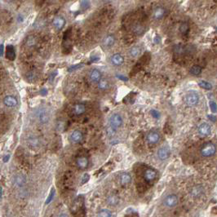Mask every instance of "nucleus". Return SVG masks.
Listing matches in <instances>:
<instances>
[{"mask_svg": "<svg viewBox=\"0 0 217 217\" xmlns=\"http://www.w3.org/2000/svg\"><path fill=\"white\" fill-rule=\"evenodd\" d=\"M185 101L188 106L193 107L197 106L199 102V95L195 91H190L185 96Z\"/></svg>", "mask_w": 217, "mask_h": 217, "instance_id": "nucleus-1", "label": "nucleus"}, {"mask_svg": "<svg viewBox=\"0 0 217 217\" xmlns=\"http://www.w3.org/2000/svg\"><path fill=\"white\" fill-rule=\"evenodd\" d=\"M215 152H216L215 145L211 142H207L201 148V154L202 157H205V158L213 156L215 154Z\"/></svg>", "mask_w": 217, "mask_h": 217, "instance_id": "nucleus-2", "label": "nucleus"}, {"mask_svg": "<svg viewBox=\"0 0 217 217\" xmlns=\"http://www.w3.org/2000/svg\"><path fill=\"white\" fill-rule=\"evenodd\" d=\"M36 117L41 124H46L50 120V113L46 108H39L36 112Z\"/></svg>", "mask_w": 217, "mask_h": 217, "instance_id": "nucleus-3", "label": "nucleus"}, {"mask_svg": "<svg viewBox=\"0 0 217 217\" xmlns=\"http://www.w3.org/2000/svg\"><path fill=\"white\" fill-rule=\"evenodd\" d=\"M122 124V118L120 114H113L110 118V126L116 131Z\"/></svg>", "mask_w": 217, "mask_h": 217, "instance_id": "nucleus-4", "label": "nucleus"}, {"mask_svg": "<svg viewBox=\"0 0 217 217\" xmlns=\"http://www.w3.org/2000/svg\"><path fill=\"white\" fill-rule=\"evenodd\" d=\"M66 24V18L62 16H57L54 17V19L52 21V25L54 29L57 31H61L63 30V28L65 27V25Z\"/></svg>", "mask_w": 217, "mask_h": 217, "instance_id": "nucleus-5", "label": "nucleus"}, {"mask_svg": "<svg viewBox=\"0 0 217 217\" xmlns=\"http://www.w3.org/2000/svg\"><path fill=\"white\" fill-rule=\"evenodd\" d=\"M178 202H179V199L175 194H170L165 198L164 205L169 208H171V207H175L178 204Z\"/></svg>", "mask_w": 217, "mask_h": 217, "instance_id": "nucleus-6", "label": "nucleus"}, {"mask_svg": "<svg viewBox=\"0 0 217 217\" xmlns=\"http://www.w3.org/2000/svg\"><path fill=\"white\" fill-rule=\"evenodd\" d=\"M89 81L92 83H97L102 78V74L98 69H93L88 74Z\"/></svg>", "mask_w": 217, "mask_h": 217, "instance_id": "nucleus-7", "label": "nucleus"}, {"mask_svg": "<svg viewBox=\"0 0 217 217\" xmlns=\"http://www.w3.org/2000/svg\"><path fill=\"white\" fill-rule=\"evenodd\" d=\"M146 139H147L148 143L150 144V145H155V144H157L159 141V140H160V135H159L158 132H157V131H152L148 133Z\"/></svg>", "mask_w": 217, "mask_h": 217, "instance_id": "nucleus-8", "label": "nucleus"}, {"mask_svg": "<svg viewBox=\"0 0 217 217\" xmlns=\"http://www.w3.org/2000/svg\"><path fill=\"white\" fill-rule=\"evenodd\" d=\"M3 104L7 107L9 108H13L16 107L18 104V101H17V99L16 98L15 96H13L12 95H8L6 96L3 98Z\"/></svg>", "mask_w": 217, "mask_h": 217, "instance_id": "nucleus-9", "label": "nucleus"}, {"mask_svg": "<svg viewBox=\"0 0 217 217\" xmlns=\"http://www.w3.org/2000/svg\"><path fill=\"white\" fill-rule=\"evenodd\" d=\"M110 62L113 66H120L124 63V57H122L119 53H116L111 56L110 57Z\"/></svg>", "mask_w": 217, "mask_h": 217, "instance_id": "nucleus-10", "label": "nucleus"}, {"mask_svg": "<svg viewBox=\"0 0 217 217\" xmlns=\"http://www.w3.org/2000/svg\"><path fill=\"white\" fill-rule=\"evenodd\" d=\"M115 41H116L115 37L113 34H109L104 38L102 45H103L105 48H110V47L114 46V43H115Z\"/></svg>", "mask_w": 217, "mask_h": 217, "instance_id": "nucleus-11", "label": "nucleus"}, {"mask_svg": "<svg viewBox=\"0 0 217 217\" xmlns=\"http://www.w3.org/2000/svg\"><path fill=\"white\" fill-rule=\"evenodd\" d=\"M198 133L202 136H207L210 135V133H211V126L208 123L203 122V123H202L200 126H198Z\"/></svg>", "mask_w": 217, "mask_h": 217, "instance_id": "nucleus-12", "label": "nucleus"}, {"mask_svg": "<svg viewBox=\"0 0 217 217\" xmlns=\"http://www.w3.org/2000/svg\"><path fill=\"white\" fill-rule=\"evenodd\" d=\"M82 138H83L82 133L80 131H78V130L74 131L70 135V141L74 144L80 143L82 141Z\"/></svg>", "mask_w": 217, "mask_h": 217, "instance_id": "nucleus-13", "label": "nucleus"}, {"mask_svg": "<svg viewBox=\"0 0 217 217\" xmlns=\"http://www.w3.org/2000/svg\"><path fill=\"white\" fill-rule=\"evenodd\" d=\"M157 176V172L155 170L152 168H148L145 171V174H144V177L146 181H152L154 180Z\"/></svg>", "mask_w": 217, "mask_h": 217, "instance_id": "nucleus-14", "label": "nucleus"}, {"mask_svg": "<svg viewBox=\"0 0 217 217\" xmlns=\"http://www.w3.org/2000/svg\"><path fill=\"white\" fill-rule=\"evenodd\" d=\"M170 155V151L168 148L162 147L158 150V157L160 160H166Z\"/></svg>", "mask_w": 217, "mask_h": 217, "instance_id": "nucleus-15", "label": "nucleus"}, {"mask_svg": "<svg viewBox=\"0 0 217 217\" xmlns=\"http://www.w3.org/2000/svg\"><path fill=\"white\" fill-rule=\"evenodd\" d=\"M166 11L162 7H158L154 11V17L155 20H162L165 16Z\"/></svg>", "mask_w": 217, "mask_h": 217, "instance_id": "nucleus-16", "label": "nucleus"}, {"mask_svg": "<svg viewBox=\"0 0 217 217\" xmlns=\"http://www.w3.org/2000/svg\"><path fill=\"white\" fill-rule=\"evenodd\" d=\"M37 44V38L34 35H29L25 38V46L29 48H34Z\"/></svg>", "mask_w": 217, "mask_h": 217, "instance_id": "nucleus-17", "label": "nucleus"}, {"mask_svg": "<svg viewBox=\"0 0 217 217\" xmlns=\"http://www.w3.org/2000/svg\"><path fill=\"white\" fill-rule=\"evenodd\" d=\"M97 88L99 89L100 91H106V90L110 88V82L107 79L101 78V80L97 82Z\"/></svg>", "mask_w": 217, "mask_h": 217, "instance_id": "nucleus-18", "label": "nucleus"}, {"mask_svg": "<svg viewBox=\"0 0 217 217\" xmlns=\"http://www.w3.org/2000/svg\"><path fill=\"white\" fill-rule=\"evenodd\" d=\"M85 111H86V106L83 104H76L75 106H74V113L75 115H78V116L82 115V114H84Z\"/></svg>", "mask_w": 217, "mask_h": 217, "instance_id": "nucleus-19", "label": "nucleus"}, {"mask_svg": "<svg viewBox=\"0 0 217 217\" xmlns=\"http://www.w3.org/2000/svg\"><path fill=\"white\" fill-rule=\"evenodd\" d=\"M77 165L81 169H85L88 166V159L84 156L79 157L77 159Z\"/></svg>", "mask_w": 217, "mask_h": 217, "instance_id": "nucleus-20", "label": "nucleus"}, {"mask_svg": "<svg viewBox=\"0 0 217 217\" xmlns=\"http://www.w3.org/2000/svg\"><path fill=\"white\" fill-rule=\"evenodd\" d=\"M141 52V49L140 47L133 46L129 50V55H130L131 57H132V58H136V57H138L140 56Z\"/></svg>", "mask_w": 217, "mask_h": 217, "instance_id": "nucleus-21", "label": "nucleus"}, {"mask_svg": "<svg viewBox=\"0 0 217 217\" xmlns=\"http://www.w3.org/2000/svg\"><path fill=\"white\" fill-rule=\"evenodd\" d=\"M131 180V175H129L128 173H122L120 175V182L122 185H127Z\"/></svg>", "mask_w": 217, "mask_h": 217, "instance_id": "nucleus-22", "label": "nucleus"}, {"mask_svg": "<svg viewBox=\"0 0 217 217\" xmlns=\"http://www.w3.org/2000/svg\"><path fill=\"white\" fill-rule=\"evenodd\" d=\"M107 202L110 206H116L119 202V198L117 195H110L108 197Z\"/></svg>", "mask_w": 217, "mask_h": 217, "instance_id": "nucleus-23", "label": "nucleus"}, {"mask_svg": "<svg viewBox=\"0 0 217 217\" xmlns=\"http://www.w3.org/2000/svg\"><path fill=\"white\" fill-rule=\"evenodd\" d=\"M27 143L31 148H37L39 145V140L36 137H31L28 139Z\"/></svg>", "mask_w": 217, "mask_h": 217, "instance_id": "nucleus-24", "label": "nucleus"}, {"mask_svg": "<svg viewBox=\"0 0 217 217\" xmlns=\"http://www.w3.org/2000/svg\"><path fill=\"white\" fill-rule=\"evenodd\" d=\"M112 214L107 209H102L98 212V217H111Z\"/></svg>", "mask_w": 217, "mask_h": 217, "instance_id": "nucleus-25", "label": "nucleus"}, {"mask_svg": "<svg viewBox=\"0 0 217 217\" xmlns=\"http://www.w3.org/2000/svg\"><path fill=\"white\" fill-rule=\"evenodd\" d=\"M37 78V74H36L34 71H30L28 72L27 74H26V79L29 81H30V82H33V81H34Z\"/></svg>", "mask_w": 217, "mask_h": 217, "instance_id": "nucleus-26", "label": "nucleus"}, {"mask_svg": "<svg viewBox=\"0 0 217 217\" xmlns=\"http://www.w3.org/2000/svg\"><path fill=\"white\" fill-rule=\"evenodd\" d=\"M190 73L194 75H199L202 73V69L200 66H194L190 69Z\"/></svg>", "mask_w": 217, "mask_h": 217, "instance_id": "nucleus-27", "label": "nucleus"}, {"mask_svg": "<svg viewBox=\"0 0 217 217\" xmlns=\"http://www.w3.org/2000/svg\"><path fill=\"white\" fill-rule=\"evenodd\" d=\"M90 6H91V2L89 0H82L81 2V9L82 11H86L90 7Z\"/></svg>", "mask_w": 217, "mask_h": 217, "instance_id": "nucleus-28", "label": "nucleus"}, {"mask_svg": "<svg viewBox=\"0 0 217 217\" xmlns=\"http://www.w3.org/2000/svg\"><path fill=\"white\" fill-rule=\"evenodd\" d=\"M199 86H200L201 87H202V88L207 89V90H210V89H211V87H212L211 83L207 82V81H201V82H199Z\"/></svg>", "mask_w": 217, "mask_h": 217, "instance_id": "nucleus-29", "label": "nucleus"}, {"mask_svg": "<svg viewBox=\"0 0 217 217\" xmlns=\"http://www.w3.org/2000/svg\"><path fill=\"white\" fill-rule=\"evenodd\" d=\"M144 30H145V28L142 26V25H135V27H134V29H133V30H134V33H136V34H142L144 32Z\"/></svg>", "mask_w": 217, "mask_h": 217, "instance_id": "nucleus-30", "label": "nucleus"}, {"mask_svg": "<svg viewBox=\"0 0 217 217\" xmlns=\"http://www.w3.org/2000/svg\"><path fill=\"white\" fill-rule=\"evenodd\" d=\"M174 50H175V52L176 53H178V54H180V53L185 52V47L184 46H182V45H176V46L175 47Z\"/></svg>", "mask_w": 217, "mask_h": 217, "instance_id": "nucleus-31", "label": "nucleus"}, {"mask_svg": "<svg viewBox=\"0 0 217 217\" xmlns=\"http://www.w3.org/2000/svg\"><path fill=\"white\" fill-rule=\"evenodd\" d=\"M179 30L182 34H185V33H187L188 30H189V25L186 23H182L181 25H180Z\"/></svg>", "mask_w": 217, "mask_h": 217, "instance_id": "nucleus-32", "label": "nucleus"}, {"mask_svg": "<svg viewBox=\"0 0 217 217\" xmlns=\"http://www.w3.org/2000/svg\"><path fill=\"white\" fill-rule=\"evenodd\" d=\"M25 182V179L24 176H21V175H20L19 177H17V184L18 185L20 186L24 185Z\"/></svg>", "mask_w": 217, "mask_h": 217, "instance_id": "nucleus-33", "label": "nucleus"}, {"mask_svg": "<svg viewBox=\"0 0 217 217\" xmlns=\"http://www.w3.org/2000/svg\"><path fill=\"white\" fill-rule=\"evenodd\" d=\"M65 129V122H62V121H60L57 123V130L60 131H63V130Z\"/></svg>", "mask_w": 217, "mask_h": 217, "instance_id": "nucleus-34", "label": "nucleus"}, {"mask_svg": "<svg viewBox=\"0 0 217 217\" xmlns=\"http://www.w3.org/2000/svg\"><path fill=\"white\" fill-rule=\"evenodd\" d=\"M210 108H211V111H212L213 113H215V112L217 111V106L214 101H211V102H210Z\"/></svg>", "mask_w": 217, "mask_h": 217, "instance_id": "nucleus-35", "label": "nucleus"}, {"mask_svg": "<svg viewBox=\"0 0 217 217\" xmlns=\"http://www.w3.org/2000/svg\"><path fill=\"white\" fill-rule=\"evenodd\" d=\"M199 189H200V187H198V186L193 189L192 194H194V196H197V195H198V194H199V193L202 192V190H199Z\"/></svg>", "mask_w": 217, "mask_h": 217, "instance_id": "nucleus-36", "label": "nucleus"}, {"mask_svg": "<svg viewBox=\"0 0 217 217\" xmlns=\"http://www.w3.org/2000/svg\"><path fill=\"white\" fill-rule=\"evenodd\" d=\"M151 114H152V116L154 117V118H159V116H160V114H159V113H158L157 110H151Z\"/></svg>", "mask_w": 217, "mask_h": 217, "instance_id": "nucleus-37", "label": "nucleus"}, {"mask_svg": "<svg viewBox=\"0 0 217 217\" xmlns=\"http://www.w3.org/2000/svg\"><path fill=\"white\" fill-rule=\"evenodd\" d=\"M80 67H82V65H76V66H71V67L69 69V70H71V71H73V70H77V69H78V68H80Z\"/></svg>", "mask_w": 217, "mask_h": 217, "instance_id": "nucleus-38", "label": "nucleus"}, {"mask_svg": "<svg viewBox=\"0 0 217 217\" xmlns=\"http://www.w3.org/2000/svg\"><path fill=\"white\" fill-rule=\"evenodd\" d=\"M160 41H161V38L159 36H156V37L154 38V43H156V44H158V43L160 42Z\"/></svg>", "mask_w": 217, "mask_h": 217, "instance_id": "nucleus-39", "label": "nucleus"}, {"mask_svg": "<svg viewBox=\"0 0 217 217\" xmlns=\"http://www.w3.org/2000/svg\"><path fill=\"white\" fill-rule=\"evenodd\" d=\"M54 194H55V192H54V190H52V192L51 193V195H50V196H49V198H48V199H47V203H49V202H50L51 201H52V197L54 196Z\"/></svg>", "mask_w": 217, "mask_h": 217, "instance_id": "nucleus-40", "label": "nucleus"}, {"mask_svg": "<svg viewBox=\"0 0 217 217\" xmlns=\"http://www.w3.org/2000/svg\"><path fill=\"white\" fill-rule=\"evenodd\" d=\"M3 51H4L3 44H0V57H2V56H3Z\"/></svg>", "mask_w": 217, "mask_h": 217, "instance_id": "nucleus-41", "label": "nucleus"}, {"mask_svg": "<svg viewBox=\"0 0 217 217\" xmlns=\"http://www.w3.org/2000/svg\"><path fill=\"white\" fill-rule=\"evenodd\" d=\"M59 217H68V215H66V214H61V215H59Z\"/></svg>", "mask_w": 217, "mask_h": 217, "instance_id": "nucleus-42", "label": "nucleus"}, {"mask_svg": "<svg viewBox=\"0 0 217 217\" xmlns=\"http://www.w3.org/2000/svg\"><path fill=\"white\" fill-rule=\"evenodd\" d=\"M2 188L0 187V198H2Z\"/></svg>", "mask_w": 217, "mask_h": 217, "instance_id": "nucleus-43", "label": "nucleus"}, {"mask_svg": "<svg viewBox=\"0 0 217 217\" xmlns=\"http://www.w3.org/2000/svg\"><path fill=\"white\" fill-rule=\"evenodd\" d=\"M7 2H14V1H17V0H6Z\"/></svg>", "mask_w": 217, "mask_h": 217, "instance_id": "nucleus-44", "label": "nucleus"}, {"mask_svg": "<svg viewBox=\"0 0 217 217\" xmlns=\"http://www.w3.org/2000/svg\"><path fill=\"white\" fill-rule=\"evenodd\" d=\"M101 1H103V2H109V1H111V0H101Z\"/></svg>", "mask_w": 217, "mask_h": 217, "instance_id": "nucleus-45", "label": "nucleus"}]
</instances>
